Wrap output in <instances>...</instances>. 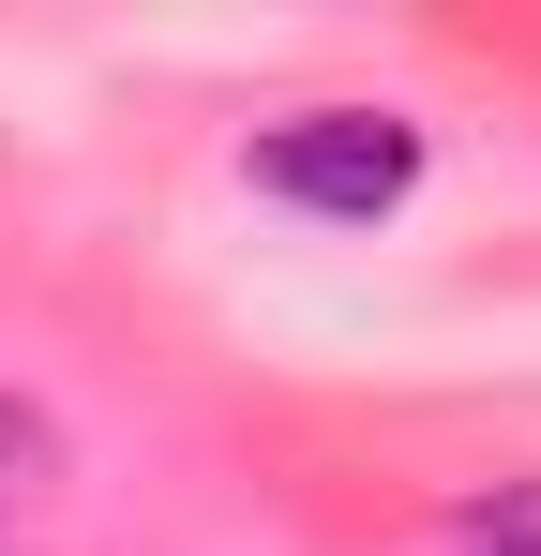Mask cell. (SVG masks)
<instances>
[{"mask_svg":"<svg viewBox=\"0 0 541 556\" xmlns=\"http://www.w3.org/2000/svg\"><path fill=\"white\" fill-rule=\"evenodd\" d=\"M256 195L316 211V226H376V211L422 195V136L391 105H301L286 136H256Z\"/></svg>","mask_w":541,"mask_h":556,"instance_id":"6da1fadb","label":"cell"},{"mask_svg":"<svg viewBox=\"0 0 541 556\" xmlns=\"http://www.w3.org/2000/svg\"><path fill=\"white\" fill-rule=\"evenodd\" d=\"M61 481H76V437H61L30 391H0V527H15V511H46Z\"/></svg>","mask_w":541,"mask_h":556,"instance_id":"7a4b0ae2","label":"cell"},{"mask_svg":"<svg viewBox=\"0 0 541 556\" xmlns=\"http://www.w3.org/2000/svg\"><path fill=\"white\" fill-rule=\"evenodd\" d=\"M451 556H541V466H527V481L451 496Z\"/></svg>","mask_w":541,"mask_h":556,"instance_id":"3957f363","label":"cell"}]
</instances>
